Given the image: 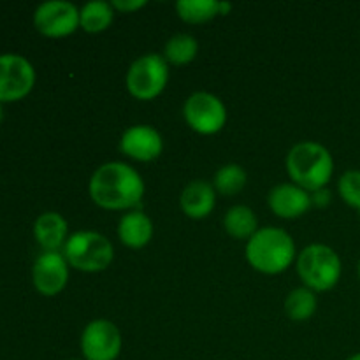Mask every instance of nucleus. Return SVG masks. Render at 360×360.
Listing matches in <instances>:
<instances>
[{
	"label": "nucleus",
	"instance_id": "1",
	"mask_svg": "<svg viewBox=\"0 0 360 360\" xmlns=\"http://www.w3.org/2000/svg\"><path fill=\"white\" fill-rule=\"evenodd\" d=\"M88 193L102 210H137L144 197L143 176L125 162H105L91 174Z\"/></svg>",
	"mask_w": 360,
	"mask_h": 360
},
{
	"label": "nucleus",
	"instance_id": "2",
	"mask_svg": "<svg viewBox=\"0 0 360 360\" xmlns=\"http://www.w3.org/2000/svg\"><path fill=\"white\" fill-rule=\"evenodd\" d=\"M245 257L253 269L273 276L285 273L297 260V250L287 231L264 227L246 241Z\"/></svg>",
	"mask_w": 360,
	"mask_h": 360
},
{
	"label": "nucleus",
	"instance_id": "3",
	"mask_svg": "<svg viewBox=\"0 0 360 360\" xmlns=\"http://www.w3.org/2000/svg\"><path fill=\"white\" fill-rule=\"evenodd\" d=\"M288 178L292 183L313 193L327 188L334 174V158L323 144L315 141H301L294 144L287 155Z\"/></svg>",
	"mask_w": 360,
	"mask_h": 360
},
{
	"label": "nucleus",
	"instance_id": "4",
	"mask_svg": "<svg viewBox=\"0 0 360 360\" xmlns=\"http://www.w3.org/2000/svg\"><path fill=\"white\" fill-rule=\"evenodd\" d=\"M297 274L306 288L313 292H327L340 283L343 264L336 250L322 243H313L297 253Z\"/></svg>",
	"mask_w": 360,
	"mask_h": 360
},
{
	"label": "nucleus",
	"instance_id": "5",
	"mask_svg": "<svg viewBox=\"0 0 360 360\" xmlns=\"http://www.w3.org/2000/svg\"><path fill=\"white\" fill-rule=\"evenodd\" d=\"M62 253L70 267L83 273L105 271L115 259L111 241L95 231H77L70 234Z\"/></svg>",
	"mask_w": 360,
	"mask_h": 360
},
{
	"label": "nucleus",
	"instance_id": "6",
	"mask_svg": "<svg viewBox=\"0 0 360 360\" xmlns=\"http://www.w3.org/2000/svg\"><path fill=\"white\" fill-rule=\"evenodd\" d=\"M169 83V63L158 53H148L134 60L125 76L129 94L137 101H153Z\"/></svg>",
	"mask_w": 360,
	"mask_h": 360
},
{
	"label": "nucleus",
	"instance_id": "7",
	"mask_svg": "<svg viewBox=\"0 0 360 360\" xmlns=\"http://www.w3.org/2000/svg\"><path fill=\"white\" fill-rule=\"evenodd\" d=\"M183 116L193 132L200 136H213L227 123V108L217 95L210 91H195L185 101Z\"/></svg>",
	"mask_w": 360,
	"mask_h": 360
},
{
	"label": "nucleus",
	"instance_id": "8",
	"mask_svg": "<svg viewBox=\"0 0 360 360\" xmlns=\"http://www.w3.org/2000/svg\"><path fill=\"white\" fill-rule=\"evenodd\" d=\"M35 86V69L30 60L18 53L0 55V104L18 102Z\"/></svg>",
	"mask_w": 360,
	"mask_h": 360
},
{
	"label": "nucleus",
	"instance_id": "9",
	"mask_svg": "<svg viewBox=\"0 0 360 360\" xmlns=\"http://www.w3.org/2000/svg\"><path fill=\"white\" fill-rule=\"evenodd\" d=\"M79 345L84 360H116L122 354L123 340L111 320L97 319L84 327Z\"/></svg>",
	"mask_w": 360,
	"mask_h": 360
},
{
	"label": "nucleus",
	"instance_id": "10",
	"mask_svg": "<svg viewBox=\"0 0 360 360\" xmlns=\"http://www.w3.org/2000/svg\"><path fill=\"white\" fill-rule=\"evenodd\" d=\"M34 27L44 37H67L79 28V9L67 0L42 2L34 13Z\"/></svg>",
	"mask_w": 360,
	"mask_h": 360
},
{
	"label": "nucleus",
	"instance_id": "11",
	"mask_svg": "<svg viewBox=\"0 0 360 360\" xmlns=\"http://www.w3.org/2000/svg\"><path fill=\"white\" fill-rule=\"evenodd\" d=\"M69 262L62 252H42L32 267V283L44 297H55L69 281Z\"/></svg>",
	"mask_w": 360,
	"mask_h": 360
},
{
	"label": "nucleus",
	"instance_id": "12",
	"mask_svg": "<svg viewBox=\"0 0 360 360\" xmlns=\"http://www.w3.org/2000/svg\"><path fill=\"white\" fill-rule=\"evenodd\" d=\"M120 151L137 162H153L164 151V139L151 125H132L122 134Z\"/></svg>",
	"mask_w": 360,
	"mask_h": 360
},
{
	"label": "nucleus",
	"instance_id": "13",
	"mask_svg": "<svg viewBox=\"0 0 360 360\" xmlns=\"http://www.w3.org/2000/svg\"><path fill=\"white\" fill-rule=\"evenodd\" d=\"M267 204L276 217L285 220L302 217L313 207L311 193L292 181L273 186L267 195Z\"/></svg>",
	"mask_w": 360,
	"mask_h": 360
},
{
	"label": "nucleus",
	"instance_id": "14",
	"mask_svg": "<svg viewBox=\"0 0 360 360\" xmlns=\"http://www.w3.org/2000/svg\"><path fill=\"white\" fill-rule=\"evenodd\" d=\"M214 204H217V190L213 183L206 179H193L186 183L179 195L181 211L193 220H202L210 217L214 210Z\"/></svg>",
	"mask_w": 360,
	"mask_h": 360
},
{
	"label": "nucleus",
	"instance_id": "15",
	"mask_svg": "<svg viewBox=\"0 0 360 360\" xmlns=\"http://www.w3.org/2000/svg\"><path fill=\"white\" fill-rule=\"evenodd\" d=\"M69 236V224L56 211H46L35 218L34 238L42 252H62Z\"/></svg>",
	"mask_w": 360,
	"mask_h": 360
},
{
	"label": "nucleus",
	"instance_id": "16",
	"mask_svg": "<svg viewBox=\"0 0 360 360\" xmlns=\"http://www.w3.org/2000/svg\"><path fill=\"white\" fill-rule=\"evenodd\" d=\"M118 238L127 248H144L153 238V221L141 210L129 211L120 218Z\"/></svg>",
	"mask_w": 360,
	"mask_h": 360
},
{
	"label": "nucleus",
	"instance_id": "17",
	"mask_svg": "<svg viewBox=\"0 0 360 360\" xmlns=\"http://www.w3.org/2000/svg\"><path fill=\"white\" fill-rule=\"evenodd\" d=\"M224 229L231 238L248 241L259 231V220H257L255 211L245 204L232 206L224 217Z\"/></svg>",
	"mask_w": 360,
	"mask_h": 360
},
{
	"label": "nucleus",
	"instance_id": "18",
	"mask_svg": "<svg viewBox=\"0 0 360 360\" xmlns=\"http://www.w3.org/2000/svg\"><path fill=\"white\" fill-rule=\"evenodd\" d=\"M115 18V9L111 2L91 0L79 9V28L88 34H101L108 30Z\"/></svg>",
	"mask_w": 360,
	"mask_h": 360
},
{
	"label": "nucleus",
	"instance_id": "19",
	"mask_svg": "<svg viewBox=\"0 0 360 360\" xmlns=\"http://www.w3.org/2000/svg\"><path fill=\"white\" fill-rule=\"evenodd\" d=\"M199 53V42L190 34H176L165 42L162 56L172 65H188Z\"/></svg>",
	"mask_w": 360,
	"mask_h": 360
},
{
	"label": "nucleus",
	"instance_id": "20",
	"mask_svg": "<svg viewBox=\"0 0 360 360\" xmlns=\"http://www.w3.org/2000/svg\"><path fill=\"white\" fill-rule=\"evenodd\" d=\"M316 292L309 290L306 287L294 288L285 299V313L294 322H306L311 319L316 311Z\"/></svg>",
	"mask_w": 360,
	"mask_h": 360
},
{
	"label": "nucleus",
	"instance_id": "21",
	"mask_svg": "<svg viewBox=\"0 0 360 360\" xmlns=\"http://www.w3.org/2000/svg\"><path fill=\"white\" fill-rule=\"evenodd\" d=\"M176 13L190 25H200L220 16V2L217 0H179Z\"/></svg>",
	"mask_w": 360,
	"mask_h": 360
},
{
	"label": "nucleus",
	"instance_id": "22",
	"mask_svg": "<svg viewBox=\"0 0 360 360\" xmlns=\"http://www.w3.org/2000/svg\"><path fill=\"white\" fill-rule=\"evenodd\" d=\"M246 181H248V174H246V171L241 165L227 164L221 165V167L214 172L213 186L214 190H217V193L231 197L241 192L246 186Z\"/></svg>",
	"mask_w": 360,
	"mask_h": 360
},
{
	"label": "nucleus",
	"instance_id": "23",
	"mask_svg": "<svg viewBox=\"0 0 360 360\" xmlns=\"http://www.w3.org/2000/svg\"><path fill=\"white\" fill-rule=\"evenodd\" d=\"M338 192L340 197L350 207L357 210L360 213V171L359 169H350L343 172L338 181Z\"/></svg>",
	"mask_w": 360,
	"mask_h": 360
},
{
	"label": "nucleus",
	"instance_id": "24",
	"mask_svg": "<svg viewBox=\"0 0 360 360\" xmlns=\"http://www.w3.org/2000/svg\"><path fill=\"white\" fill-rule=\"evenodd\" d=\"M146 0H112L111 6L112 9L120 11V13H134V11H139L146 6Z\"/></svg>",
	"mask_w": 360,
	"mask_h": 360
},
{
	"label": "nucleus",
	"instance_id": "25",
	"mask_svg": "<svg viewBox=\"0 0 360 360\" xmlns=\"http://www.w3.org/2000/svg\"><path fill=\"white\" fill-rule=\"evenodd\" d=\"M311 204L316 207H327L330 204V192L329 188L316 190L311 193Z\"/></svg>",
	"mask_w": 360,
	"mask_h": 360
},
{
	"label": "nucleus",
	"instance_id": "26",
	"mask_svg": "<svg viewBox=\"0 0 360 360\" xmlns=\"http://www.w3.org/2000/svg\"><path fill=\"white\" fill-rule=\"evenodd\" d=\"M232 9L231 2H220V16H227Z\"/></svg>",
	"mask_w": 360,
	"mask_h": 360
},
{
	"label": "nucleus",
	"instance_id": "27",
	"mask_svg": "<svg viewBox=\"0 0 360 360\" xmlns=\"http://www.w3.org/2000/svg\"><path fill=\"white\" fill-rule=\"evenodd\" d=\"M347 360H360V352H357V354H354L352 357H348Z\"/></svg>",
	"mask_w": 360,
	"mask_h": 360
},
{
	"label": "nucleus",
	"instance_id": "28",
	"mask_svg": "<svg viewBox=\"0 0 360 360\" xmlns=\"http://www.w3.org/2000/svg\"><path fill=\"white\" fill-rule=\"evenodd\" d=\"M4 120V104H0V123H2Z\"/></svg>",
	"mask_w": 360,
	"mask_h": 360
},
{
	"label": "nucleus",
	"instance_id": "29",
	"mask_svg": "<svg viewBox=\"0 0 360 360\" xmlns=\"http://www.w3.org/2000/svg\"><path fill=\"white\" fill-rule=\"evenodd\" d=\"M357 273H359V278H360V262H359V267H357Z\"/></svg>",
	"mask_w": 360,
	"mask_h": 360
},
{
	"label": "nucleus",
	"instance_id": "30",
	"mask_svg": "<svg viewBox=\"0 0 360 360\" xmlns=\"http://www.w3.org/2000/svg\"><path fill=\"white\" fill-rule=\"evenodd\" d=\"M70 360H84V359H70Z\"/></svg>",
	"mask_w": 360,
	"mask_h": 360
},
{
	"label": "nucleus",
	"instance_id": "31",
	"mask_svg": "<svg viewBox=\"0 0 360 360\" xmlns=\"http://www.w3.org/2000/svg\"><path fill=\"white\" fill-rule=\"evenodd\" d=\"M359 214H360V213H359Z\"/></svg>",
	"mask_w": 360,
	"mask_h": 360
}]
</instances>
